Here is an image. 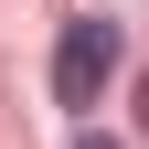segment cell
Returning <instances> with one entry per match:
<instances>
[{
    "label": "cell",
    "mask_w": 149,
    "mask_h": 149,
    "mask_svg": "<svg viewBox=\"0 0 149 149\" xmlns=\"http://www.w3.org/2000/svg\"><path fill=\"white\" fill-rule=\"evenodd\" d=\"M139 128H149V74H139Z\"/></svg>",
    "instance_id": "obj_3"
},
{
    "label": "cell",
    "mask_w": 149,
    "mask_h": 149,
    "mask_svg": "<svg viewBox=\"0 0 149 149\" xmlns=\"http://www.w3.org/2000/svg\"><path fill=\"white\" fill-rule=\"evenodd\" d=\"M128 64V22L117 11H74L64 32H53V107H74V117H85V107L107 96V74Z\"/></svg>",
    "instance_id": "obj_1"
},
{
    "label": "cell",
    "mask_w": 149,
    "mask_h": 149,
    "mask_svg": "<svg viewBox=\"0 0 149 149\" xmlns=\"http://www.w3.org/2000/svg\"><path fill=\"white\" fill-rule=\"evenodd\" d=\"M74 149H117V139H96V128H85V139H74Z\"/></svg>",
    "instance_id": "obj_2"
}]
</instances>
